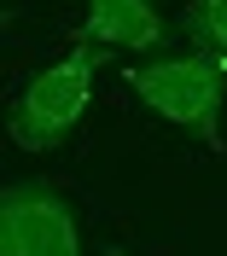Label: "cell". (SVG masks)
Wrapping results in <instances>:
<instances>
[{"label":"cell","mask_w":227,"mask_h":256,"mask_svg":"<svg viewBox=\"0 0 227 256\" xmlns=\"http://www.w3.org/2000/svg\"><path fill=\"white\" fill-rule=\"evenodd\" d=\"M0 256H82L76 210L41 180L0 192Z\"/></svg>","instance_id":"cell-3"},{"label":"cell","mask_w":227,"mask_h":256,"mask_svg":"<svg viewBox=\"0 0 227 256\" xmlns=\"http://www.w3.org/2000/svg\"><path fill=\"white\" fill-rule=\"evenodd\" d=\"M105 64H111V52H105V47H70L58 64L35 70L30 88L12 99V116H6L12 140L24 146V152H47V146L70 140L76 122L88 116L94 76L105 70Z\"/></svg>","instance_id":"cell-2"},{"label":"cell","mask_w":227,"mask_h":256,"mask_svg":"<svg viewBox=\"0 0 227 256\" xmlns=\"http://www.w3.org/2000/svg\"><path fill=\"white\" fill-rule=\"evenodd\" d=\"M180 30L192 35L198 52L227 58V0H192V6H186V18H180Z\"/></svg>","instance_id":"cell-5"},{"label":"cell","mask_w":227,"mask_h":256,"mask_svg":"<svg viewBox=\"0 0 227 256\" xmlns=\"http://www.w3.org/2000/svg\"><path fill=\"white\" fill-rule=\"evenodd\" d=\"M163 41L158 0H82V47L152 52Z\"/></svg>","instance_id":"cell-4"},{"label":"cell","mask_w":227,"mask_h":256,"mask_svg":"<svg viewBox=\"0 0 227 256\" xmlns=\"http://www.w3.org/2000/svg\"><path fill=\"white\" fill-rule=\"evenodd\" d=\"M134 88V99L152 116H163L169 128L204 140L210 152H222V105H227V58L216 52H163L152 64H128L122 70Z\"/></svg>","instance_id":"cell-1"}]
</instances>
